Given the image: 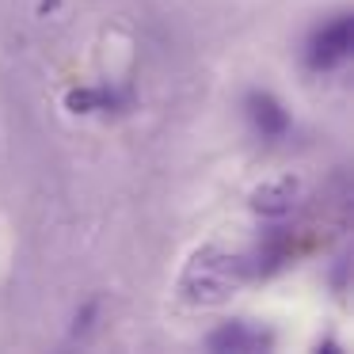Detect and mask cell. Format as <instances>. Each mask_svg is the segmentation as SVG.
I'll list each match as a JSON object with an SVG mask.
<instances>
[{"mask_svg":"<svg viewBox=\"0 0 354 354\" xmlns=\"http://www.w3.org/2000/svg\"><path fill=\"white\" fill-rule=\"evenodd\" d=\"M248 118L255 122V130H259L263 138H278V133H286V126H290L286 111L278 107V100H274V95H267V92H252V95H248Z\"/></svg>","mask_w":354,"mask_h":354,"instance_id":"obj_3","label":"cell"},{"mask_svg":"<svg viewBox=\"0 0 354 354\" xmlns=\"http://www.w3.org/2000/svg\"><path fill=\"white\" fill-rule=\"evenodd\" d=\"M297 191H301L297 179H274V183H263L259 191L252 194V206H255V214L278 217V214H286V209L293 206Z\"/></svg>","mask_w":354,"mask_h":354,"instance_id":"obj_4","label":"cell"},{"mask_svg":"<svg viewBox=\"0 0 354 354\" xmlns=\"http://www.w3.org/2000/svg\"><path fill=\"white\" fill-rule=\"evenodd\" d=\"M267 343H270V339L263 335V331L248 328V324H225V328L209 339V346H214V351H232V354H240V351H263Z\"/></svg>","mask_w":354,"mask_h":354,"instance_id":"obj_5","label":"cell"},{"mask_svg":"<svg viewBox=\"0 0 354 354\" xmlns=\"http://www.w3.org/2000/svg\"><path fill=\"white\" fill-rule=\"evenodd\" d=\"M248 278V263L240 255H229L221 248H202L183 270V282H179V293H183L191 305H217L225 301L232 290H240Z\"/></svg>","mask_w":354,"mask_h":354,"instance_id":"obj_1","label":"cell"},{"mask_svg":"<svg viewBox=\"0 0 354 354\" xmlns=\"http://www.w3.org/2000/svg\"><path fill=\"white\" fill-rule=\"evenodd\" d=\"M351 50H354L351 16H335L308 39V65L313 69H335V65H343L351 57Z\"/></svg>","mask_w":354,"mask_h":354,"instance_id":"obj_2","label":"cell"}]
</instances>
